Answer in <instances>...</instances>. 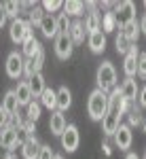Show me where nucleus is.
Segmentation results:
<instances>
[{"instance_id":"1","label":"nucleus","mask_w":146,"mask_h":159,"mask_svg":"<svg viewBox=\"0 0 146 159\" xmlns=\"http://www.w3.org/2000/svg\"><path fill=\"white\" fill-rule=\"evenodd\" d=\"M95 83L100 91H104V93H110L114 87H117V68H114V64L112 61H102L100 66H97V72H95Z\"/></svg>"},{"instance_id":"2","label":"nucleus","mask_w":146,"mask_h":159,"mask_svg":"<svg viewBox=\"0 0 146 159\" xmlns=\"http://www.w3.org/2000/svg\"><path fill=\"white\" fill-rule=\"evenodd\" d=\"M106 110H108V93L93 89L89 93V100H87V112H89L91 121H102Z\"/></svg>"},{"instance_id":"3","label":"nucleus","mask_w":146,"mask_h":159,"mask_svg":"<svg viewBox=\"0 0 146 159\" xmlns=\"http://www.w3.org/2000/svg\"><path fill=\"white\" fill-rule=\"evenodd\" d=\"M19 134H21V132L9 123L7 127H2V129H0V144L7 148L9 153H13L17 147H21V144H24V140H21V136H19Z\"/></svg>"},{"instance_id":"4","label":"nucleus","mask_w":146,"mask_h":159,"mask_svg":"<svg viewBox=\"0 0 146 159\" xmlns=\"http://www.w3.org/2000/svg\"><path fill=\"white\" fill-rule=\"evenodd\" d=\"M60 142H61V148L66 153H74L78 148V144H81V134H78V127L74 123H68L66 125L64 134L60 136Z\"/></svg>"},{"instance_id":"5","label":"nucleus","mask_w":146,"mask_h":159,"mask_svg":"<svg viewBox=\"0 0 146 159\" xmlns=\"http://www.w3.org/2000/svg\"><path fill=\"white\" fill-rule=\"evenodd\" d=\"M97 7H100L97 2H85L87 15H85V21H83V25H85L87 36L100 30V24H102V15L97 13Z\"/></svg>"},{"instance_id":"6","label":"nucleus","mask_w":146,"mask_h":159,"mask_svg":"<svg viewBox=\"0 0 146 159\" xmlns=\"http://www.w3.org/2000/svg\"><path fill=\"white\" fill-rule=\"evenodd\" d=\"M114 17H117V28L121 30L125 24H129V21L135 19V4L131 2V0L119 2L117 9H114Z\"/></svg>"},{"instance_id":"7","label":"nucleus","mask_w":146,"mask_h":159,"mask_svg":"<svg viewBox=\"0 0 146 159\" xmlns=\"http://www.w3.org/2000/svg\"><path fill=\"white\" fill-rule=\"evenodd\" d=\"M4 68H7V76L13 79V81H17L19 76H24V55L19 51H11L9 57H7Z\"/></svg>"},{"instance_id":"8","label":"nucleus","mask_w":146,"mask_h":159,"mask_svg":"<svg viewBox=\"0 0 146 159\" xmlns=\"http://www.w3.org/2000/svg\"><path fill=\"white\" fill-rule=\"evenodd\" d=\"M28 32H32V25L28 24V19H21V17L13 19L11 25H9V36H11V40L15 45H21Z\"/></svg>"},{"instance_id":"9","label":"nucleus","mask_w":146,"mask_h":159,"mask_svg":"<svg viewBox=\"0 0 146 159\" xmlns=\"http://www.w3.org/2000/svg\"><path fill=\"white\" fill-rule=\"evenodd\" d=\"M72 51H74V43L70 34H57L55 36V55L60 60H70Z\"/></svg>"},{"instance_id":"10","label":"nucleus","mask_w":146,"mask_h":159,"mask_svg":"<svg viewBox=\"0 0 146 159\" xmlns=\"http://www.w3.org/2000/svg\"><path fill=\"white\" fill-rule=\"evenodd\" d=\"M138 55H140V51L135 45H131L129 51L123 55V72L127 79H134L135 72H138Z\"/></svg>"},{"instance_id":"11","label":"nucleus","mask_w":146,"mask_h":159,"mask_svg":"<svg viewBox=\"0 0 146 159\" xmlns=\"http://www.w3.org/2000/svg\"><path fill=\"white\" fill-rule=\"evenodd\" d=\"M114 144L121 148V151H127V148H131V142H134V134H131V127L127 125V123H121L119 127H117V132H114Z\"/></svg>"},{"instance_id":"12","label":"nucleus","mask_w":146,"mask_h":159,"mask_svg":"<svg viewBox=\"0 0 146 159\" xmlns=\"http://www.w3.org/2000/svg\"><path fill=\"white\" fill-rule=\"evenodd\" d=\"M42 64H45V49H40L36 53V57L32 60H24V76L25 81H30L34 74H38L42 70Z\"/></svg>"},{"instance_id":"13","label":"nucleus","mask_w":146,"mask_h":159,"mask_svg":"<svg viewBox=\"0 0 146 159\" xmlns=\"http://www.w3.org/2000/svg\"><path fill=\"white\" fill-rule=\"evenodd\" d=\"M42 49V45H40V40L34 36V32H28L24 38V43H21V55H25V60H32V57H36V53Z\"/></svg>"},{"instance_id":"14","label":"nucleus","mask_w":146,"mask_h":159,"mask_svg":"<svg viewBox=\"0 0 146 159\" xmlns=\"http://www.w3.org/2000/svg\"><path fill=\"white\" fill-rule=\"evenodd\" d=\"M119 91H121V98L123 100H127V102H135L138 93H140L138 81H135V79H125L121 85H119Z\"/></svg>"},{"instance_id":"15","label":"nucleus","mask_w":146,"mask_h":159,"mask_svg":"<svg viewBox=\"0 0 146 159\" xmlns=\"http://www.w3.org/2000/svg\"><path fill=\"white\" fill-rule=\"evenodd\" d=\"M87 45H89L91 53H95V55L104 53V51H106V34H104L102 30H97V32H93V34H89V36H87Z\"/></svg>"},{"instance_id":"16","label":"nucleus","mask_w":146,"mask_h":159,"mask_svg":"<svg viewBox=\"0 0 146 159\" xmlns=\"http://www.w3.org/2000/svg\"><path fill=\"white\" fill-rule=\"evenodd\" d=\"M66 125H68V121H66L64 112L53 110V112H51V119H49V129H51V134L53 136H61L64 129H66Z\"/></svg>"},{"instance_id":"17","label":"nucleus","mask_w":146,"mask_h":159,"mask_svg":"<svg viewBox=\"0 0 146 159\" xmlns=\"http://www.w3.org/2000/svg\"><path fill=\"white\" fill-rule=\"evenodd\" d=\"M40 32H42V36L45 38H55L60 32H57V21H55V15H47L45 13V17H42V21H40Z\"/></svg>"},{"instance_id":"18","label":"nucleus","mask_w":146,"mask_h":159,"mask_svg":"<svg viewBox=\"0 0 146 159\" xmlns=\"http://www.w3.org/2000/svg\"><path fill=\"white\" fill-rule=\"evenodd\" d=\"M13 91H15V98H17V102H19V106H28V104L32 102V91H30L28 81L17 83V87H15Z\"/></svg>"},{"instance_id":"19","label":"nucleus","mask_w":146,"mask_h":159,"mask_svg":"<svg viewBox=\"0 0 146 159\" xmlns=\"http://www.w3.org/2000/svg\"><path fill=\"white\" fill-rule=\"evenodd\" d=\"M38 151H40L38 138H28V140H24V144H21V155H24V159H36Z\"/></svg>"},{"instance_id":"20","label":"nucleus","mask_w":146,"mask_h":159,"mask_svg":"<svg viewBox=\"0 0 146 159\" xmlns=\"http://www.w3.org/2000/svg\"><path fill=\"white\" fill-rule=\"evenodd\" d=\"M55 93H57V110H60V112H64V110H68L72 106V91L66 85H61Z\"/></svg>"},{"instance_id":"21","label":"nucleus","mask_w":146,"mask_h":159,"mask_svg":"<svg viewBox=\"0 0 146 159\" xmlns=\"http://www.w3.org/2000/svg\"><path fill=\"white\" fill-rule=\"evenodd\" d=\"M28 85H30V91H32V98H40L42 91H45V87H47V81H45L42 72H38L28 81Z\"/></svg>"},{"instance_id":"22","label":"nucleus","mask_w":146,"mask_h":159,"mask_svg":"<svg viewBox=\"0 0 146 159\" xmlns=\"http://www.w3.org/2000/svg\"><path fill=\"white\" fill-rule=\"evenodd\" d=\"M121 32H123V36L127 38V43L129 45H135L138 43V38H140V25H138V21H129V24H125L121 28Z\"/></svg>"},{"instance_id":"23","label":"nucleus","mask_w":146,"mask_h":159,"mask_svg":"<svg viewBox=\"0 0 146 159\" xmlns=\"http://www.w3.org/2000/svg\"><path fill=\"white\" fill-rule=\"evenodd\" d=\"M2 108L9 112V117H13L15 112H19V102H17V98H15V91L13 89H9L7 93H4V98H2Z\"/></svg>"},{"instance_id":"24","label":"nucleus","mask_w":146,"mask_h":159,"mask_svg":"<svg viewBox=\"0 0 146 159\" xmlns=\"http://www.w3.org/2000/svg\"><path fill=\"white\" fill-rule=\"evenodd\" d=\"M70 38H72V43L74 45H81V43H85V25H83V21L81 19H74L72 25H70Z\"/></svg>"},{"instance_id":"25","label":"nucleus","mask_w":146,"mask_h":159,"mask_svg":"<svg viewBox=\"0 0 146 159\" xmlns=\"http://www.w3.org/2000/svg\"><path fill=\"white\" fill-rule=\"evenodd\" d=\"M40 106H45L49 110H57V93H55V89L45 87V91L40 96Z\"/></svg>"},{"instance_id":"26","label":"nucleus","mask_w":146,"mask_h":159,"mask_svg":"<svg viewBox=\"0 0 146 159\" xmlns=\"http://www.w3.org/2000/svg\"><path fill=\"white\" fill-rule=\"evenodd\" d=\"M64 13L68 17H81V15H85V2L68 0V2H64Z\"/></svg>"},{"instance_id":"27","label":"nucleus","mask_w":146,"mask_h":159,"mask_svg":"<svg viewBox=\"0 0 146 159\" xmlns=\"http://www.w3.org/2000/svg\"><path fill=\"white\" fill-rule=\"evenodd\" d=\"M100 30H102L104 34H110V32L119 30V28H117V17H114V11H106L104 15H102V24H100Z\"/></svg>"},{"instance_id":"28","label":"nucleus","mask_w":146,"mask_h":159,"mask_svg":"<svg viewBox=\"0 0 146 159\" xmlns=\"http://www.w3.org/2000/svg\"><path fill=\"white\" fill-rule=\"evenodd\" d=\"M2 9H4V13H7V17H11V21H13V19H17L19 13H21V2H15V0L2 2Z\"/></svg>"},{"instance_id":"29","label":"nucleus","mask_w":146,"mask_h":159,"mask_svg":"<svg viewBox=\"0 0 146 159\" xmlns=\"http://www.w3.org/2000/svg\"><path fill=\"white\" fill-rule=\"evenodd\" d=\"M55 21H57V32H60V34H68V32H70L72 19H70L66 13H57V15H55Z\"/></svg>"},{"instance_id":"30","label":"nucleus","mask_w":146,"mask_h":159,"mask_svg":"<svg viewBox=\"0 0 146 159\" xmlns=\"http://www.w3.org/2000/svg\"><path fill=\"white\" fill-rule=\"evenodd\" d=\"M28 112H25V117H28V121H32V123H36L38 119H40V110H42V106H40V102H36V100H32L28 106Z\"/></svg>"},{"instance_id":"31","label":"nucleus","mask_w":146,"mask_h":159,"mask_svg":"<svg viewBox=\"0 0 146 159\" xmlns=\"http://www.w3.org/2000/svg\"><path fill=\"white\" fill-rule=\"evenodd\" d=\"M42 17H45V11H42V7H40V2H36V4L30 9V19H28V24L30 25H40Z\"/></svg>"},{"instance_id":"32","label":"nucleus","mask_w":146,"mask_h":159,"mask_svg":"<svg viewBox=\"0 0 146 159\" xmlns=\"http://www.w3.org/2000/svg\"><path fill=\"white\" fill-rule=\"evenodd\" d=\"M40 7H42V11L47 15H53L60 9H64V2H60V0H45V2H40Z\"/></svg>"},{"instance_id":"33","label":"nucleus","mask_w":146,"mask_h":159,"mask_svg":"<svg viewBox=\"0 0 146 159\" xmlns=\"http://www.w3.org/2000/svg\"><path fill=\"white\" fill-rule=\"evenodd\" d=\"M114 47H117V53H119V55H125V53L129 51V47H131V45L127 43V38L123 36V32H121V30H119V34H117V40H114Z\"/></svg>"},{"instance_id":"34","label":"nucleus","mask_w":146,"mask_h":159,"mask_svg":"<svg viewBox=\"0 0 146 159\" xmlns=\"http://www.w3.org/2000/svg\"><path fill=\"white\" fill-rule=\"evenodd\" d=\"M127 115H129V123H127L129 127H135V125H142V121H144V119H142V112H140V106H135V104L131 106V110H129Z\"/></svg>"},{"instance_id":"35","label":"nucleus","mask_w":146,"mask_h":159,"mask_svg":"<svg viewBox=\"0 0 146 159\" xmlns=\"http://www.w3.org/2000/svg\"><path fill=\"white\" fill-rule=\"evenodd\" d=\"M21 132H24L25 140H28V138H36V123L25 121V123H24V127H21Z\"/></svg>"},{"instance_id":"36","label":"nucleus","mask_w":146,"mask_h":159,"mask_svg":"<svg viewBox=\"0 0 146 159\" xmlns=\"http://www.w3.org/2000/svg\"><path fill=\"white\" fill-rule=\"evenodd\" d=\"M138 76L140 79H146V53H140L138 55Z\"/></svg>"},{"instance_id":"37","label":"nucleus","mask_w":146,"mask_h":159,"mask_svg":"<svg viewBox=\"0 0 146 159\" xmlns=\"http://www.w3.org/2000/svg\"><path fill=\"white\" fill-rule=\"evenodd\" d=\"M53 157H55L53 148L49 147V144H40V151H38V157L36 159H53Z\"/></svg>"},{"instance_id":"38","label":"nucleus","mask_w":146,"mask_h":159,"mask_svg":"<svg viewBox=\"0 0 146 159\" xmlns=\"http://www.w3.org/2000/svg\"><path fill=\"white\" fill-rule=\"evenodd\" d=\"M9 123H11V117H9V112L2 108V104H0V129H2V127H7Z\"/></svg>"},{"instance_id":"39","label":"nucleus","mask_w":146,"mask_h":159,"mask_svg":"<svg viewBox=\"0 0 146 159\" xmlns=\"http://www.w3.org/2000/svg\"><path fill=\"white\" fill-rule=\"evenodd\" d=\"M138 102H140V108H146V85L140 89V93H138Z\"/></svg>"},{"instance_id":"40","label":"nucleus","mask_w":146,"mask_h":159,"mask_svg":"<svg viewBox=\"0 0 146 159\" xmlns=\"http://www.w3.org/2000/svg\"><path fill=\"white\" fill-rule=\"evenodd\" d=\"M138 25H140V34H146V13L142 15V19L138 21Z\"/></svg>"},{"instance_id":"41","label":"nucleus","mask_w":146,"mask_h":159,"mask_svg":"<svg viewBox=\"0 0 146 159\" xmlns=\"http://www.w3.org/2000/svg\"><path fill=\"white\" fill-rule=\"evenodd\" d=\"M7 13H4V9H2V4H0V28H4V24H7Z\"/></svg>"},{"instance_id":"42","label":"nucleus","mask_w":146,"mask_h":159,"mask_svg":"<svg viewBox=\"0 0 146 159\" xmlns=\"http://www.w3.org/2000/svg\"><path fill=\"white\" fill-rule=\"evenodd\" d=\"M102 153H104L106 157H110V155H112V148H110L108 142H104V144H102Z\"/></svg>"},{"instance_id":"43","label":"nucleus","mask_w":146,"mask_h":159,"mask_svg":"<svg viewBox=\"0 0 146 159\" xmlns=\"http://www.w3.org/2000/svg\"><path fill=\"white\" fill-rule=\"evenodd\" d=\"M7 153H9V151H7V148L0 144V159H7Z\"/></svg>"},{"instance_id":"44","label":"nucleus","mask_w":146,"mask_h":159,"mask_svg":"<svg viewBox=\"0 0 146 159\" xmlns=\"http://www.w3.org/2000/svg\"><path fill=\"white\" fill-rule=\"evenodd\" d=\"M125 159H140V157H138L135 153H127V157H125Z\"/></svg>"},{"instance_id":"45","label":"nucleus","mask_w":146,"mask_h":159,"mask_svg":"<svg viewBox=\"0 0 146 159\" xmlns=\"http://www.w3.org/2000/svg\"><path fill=\"white\" fill-rule=\"evenodd\" d=\"M7 159H17V157H15V153H7Z\"/></svg>"},{"instance_id":"46","label":"nucleus","mask_w":146,"mask_h":159,"mask_svg":"<svg viewBox=\"0 0 146 159\" xmlns=\"http://www.w3.org/2000/svg\"><path fill=\"white\" fill-rule=\"evenodd\" d=\"M140 127H142V132L146 134V121H142V125H140Z\"/></svg>"},{"instance_id":"47","label":"nucleus","mask_w":146,"mask_h":159,"mask_svg":"<svg viewBox=\"0 0 146 159\" xmlns=\"http://www.w3.org/2000/svg\"><path fill=\"white\" fill-rule=\"evenodd\" d=\"M53 159H64V157H61V155H55V157H53Z\"/></svg>"},{"instance_id":"48","label":"nucleus","mask_w":146,"mask_h":159,"mask_svg":"<svg viewBox=\"0 0 146 159\" xmlns=\"http://www.w3.org/2000/svg\"><path fill=\"white\" fill-rule=\"evenodd\" d=\"M144 7H146V0H144Z\"/></svg>"},{"instance_id":"49","label":"nucleus","mask_w":146,"mask_h":159,"mask_svg":"<svg viewBox=\"0 0 146 159\" xmlns=\"http://www.w3.org/2000/svg\"><path fill=\"white\" fill-rule=\"evenodd\" d=\"M144 159H146V153H144Z\"/></svg>"}]
</instances>
